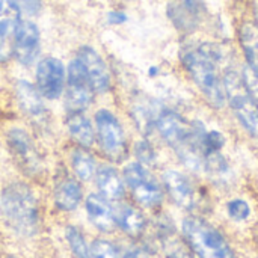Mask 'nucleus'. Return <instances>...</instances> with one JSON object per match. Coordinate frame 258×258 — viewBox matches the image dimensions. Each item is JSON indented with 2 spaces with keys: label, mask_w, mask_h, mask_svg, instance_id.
<instances>
[{
  "label": "nucleus",
  "mask_w": 258,
  "mask_h": 258,
  "mask_svg": "<svg viewBox=\"0 0 258 258\" xmlns=\"http://www.w3.org/2000/svg\"><path fill=\"white\" fill-rule=\"evenodd\" d=\"M222 59V48L210 42L190 48L183 54L184 67L190 73L197 86L206 95L207 101L215 107H221L225 101L224 83L218 74V63Z\"/></svg>",
  "instance_id": "obj_1"
},
{
  "label": "nucleus",
  "mask_w": 258,
  "mask_h": 258,
  "mask_svg": "<svg viewBox=\"0 0 258 258\" xmlns=\"http://www.w3.org/2000/svg\"><path fill=\"white\" fill-rule=\"evenodd\" d=\"M0 212L5 222L17 234L33 236L38 231V203L24 183H11L2 190Z\"/></svg>",
  "instance_id": "obj_2"
},
{
  "label": "nucleus",
  "mask_w": 258,
  "mask_h": 258,
  "mask_svg": "<svg viewBox=\"0 0 258 258\" xmlns=\"http://www.w3.org/2000/svg\"><path fill=\"white\" fill-rule=\"evenodd\" d=\"M183 233L190 249L200 258H236L221 233L201 218H186Z\"/></svg>",
  "instance_id": "obj_3"
},
{
  "label": "nucleus",
  "mask_w": 258,
  "mask_h": 258,
  "mask_svg": "<svg viewBox=\"0 0 258 258\" xmlns=\"http://www.w3.org/2000/svg\"><path fill=\"white\" fill-rule=\"evenodd\" d=\"M222 83L225 97L228 98L239 121L252 136L258 138V103L249 94L243 76L234 70H227L224 73Z\"/></svg>",
  "instance_id": "obj_4"
},
{
  "label": "nucleus",
  "mask_w": 258,
  "mask_h": 258,
  "mask_svg": "<svg viewBox=\"0 0 258 258\" xmlns=\"http://www.w3.org/2000/svg\"><path fill=\"white\" fill-rule=\"evenodd\" d=\"M124 178L138 203L145 207H154L160 204L163 198L162 189L142 163L127 165L124 169Z\"/></svg>",
  "instance_id": "obj_5"
},
{
  "label": "nucleus",
  "mask_w": 258,
  "mask_h": 258,
  "mask_svg": "<svg viewBox=\"0 0 258 258\" xmlns=\"http://www.w3.org/2000/svg\"><path fill=\"white\" fill-rule=\"evenodd\" d=\"M95 124L103 151L112 159H122L125 154V138L116 116L112 112L101 109L95 115Z\"/></svg>",
  "instance_id": "obj_6"
},
{
  "label": "nucleus",
  "mask_w": 258,
  "mask_h": 258,
  "mask_svg": "<svg viewBox=\"0 0 258 258\" xmlns=\"http://www.w3.org/2000/svg\"><path fill=\"white\" fill-rule=\"evenodd\" d=\"M67 100L73 112H83L92 103V86L79 57L71 60L67 77Z\"/></svg>",
  "instance_id": "obj_7"
},
{
  "label": "nucleus",
  "mask_w": 258,
  "mask_h": 258,
  "mask_svg": "<svg viewBox=\"0 0 258 258\" xmlns=\"http://www.w3.org/2000/svg\"><path fill=\"white\" fill-rule=\"evenodd\" d=\"M65 83V70L59 59L45 57L38 63L36 68V89L48 100H56Z\"/></svg>",
  "instance_id": "obj_8"
},
{
  "label": "nucleus",
  "mask_w": 258,
  "mask_h": 258,
  "mask_svg": "<svg viewBox=\"0 0 258 258\" xmlns=\"http://www.w3.org/2000/svg\"><path fill=\"white\" fill-rule=\"evenodd\" d=\"M39 53V30L27 20H21L14 30V56L23 63H32Z\"/></svg>",
  "instance_id": "obj_9"
},
{
  "label": "nucleus",
  "mask_w": 258,
  "mask_h": 258,
  "mask_svg": "<svg viewBox=\"0 0 258 258\" xmlns=\"http://www.w3.org/2000/svg\"><path fill=\"white\" fill-rule=\"evenodd\" d=\"M8 145L15 156L17 162L23 166V169L29 172H36L39 169V156L36 147L30 136L21 128H12L8 133Z\"/></svg>",
  "instance_id": "obj_10"
},
{
  "label": "nucleus",
  "mask_w": 258,
  "mask_h": 258,
  "mask_svg": "<svg viewBox=\"0 0 258 258\" xmlns=\"http://www.w3.org/2000/svg\"><path fill=\"white\" fill-rule=\"evenodd\" d=\"M77 57L83 63V68L88 74L92 89L100 94L106 92L110 86V74L103 57L91 47L80 48Z\"/></svg>",
  "instance_id": "obj_11"
},
{
  "label": "nucleus",
  "mask_w": 258,
  "mask_h": 258,
  "mask_svg": "<svg viewBox=\"0 0 258 258\" xmlns=\"http://www.w3.org/2000/svg\"><path fill=\"white\" fill-rule=\"evenodd\" d=\"M41 97L42 95L32 83L26 80H20L17 83V100L23 113H26L33 122L38 124H42L47 118V110Z\"/></svg>",
  "instance_id": "obj_12"
},
{
  "label": "nucleus",
  "mask_w": 258,
  "mask_h": 258,
  "mask_svg": "<svg viewBox=\"0 0 258 258\" xmlns=\"http://www.w3.org/2000/svg\"><path fill=\"white\" fill-rule=\"evenodd\" d=\"M163 181L168 194L183 209H192L195 204V192L190 181L177 171H166L163 175Z\"/></svg>",
  "instance_id": "obj_13"
},
{
  "label": "nucleus",
  "mask_w": 258,
  "mask_h": 258,
  "mask_svg": "<svg viewBox=\"0 0 258 258\" xmlns=\"http://www.w3.org/2000/svg\"><path fill=\"white\" fill-rule=\"evenodd\" d=\"M86 213L89 221L101 231H112L115 227V213L109 206L107 200L101 195H89L86 198Z\"/></svg>",
  "instance_id": "obj_14"
},
{
  "label": "nucleus",
  "mask_w": 258,
  "mask_h": 258,
  "mask_svg": "<svg viewBox=\"0 0 258 258\" xmlns=\"http://www.w3.org/2000/svg\"><path fill=\"white\" fill-rule=\"evenodd\" d=\"M82 201V189L71 177H63L57 181L54 189V203L63 212H71L79 207Z\"/></svg>",
  "instance_id": "obj_15"
},
{
  "label": "nucleus",
  "mask_w": 258,
  "mask_h": 258,
  "mask_svg": "<svg viewBox=\"0 0 258 258\" xmlns=\"http://www.w3.org/2000/svg\"><path fill=\"white\" fill-rule=\"evenodd\" d=\"M97 187L106 200H119L124 195V184L119 174L110 166H101L97 171Z\"/></svg>",
  "instance_id": "obj_16"
},
{
  "label": "nucleus",
  "mask_w": 258,
  "mask_h": 258,
  "mask_svg": "<svg viewBox=\"0 0 258 258\" xmlns=\"http://www.w3.org/2000/svg\"><path fill=\"white\" fill-rule=\"evenodd\" d=\"M67 125H68V132H70L71 138L77 144H80L82 147L92 145L94 138H95L94 136V128H92L91 121L82 112H73V110H70Z\"/></svg>",
  "instance_id": "obj_17"
},
{
  "label": "nucleus",
  "mask_w": 258,
  "mask_h": 258,
  "mask_svg": "<svg viewBox=\"0 0 258 258\" xmlns=\"http://www.w3.org/2000/svg\"><path fill=\"white\" fill-rule=\"evenodd\" d=\"M115 222L130 236H139L145 228L144 215L132 206H119L115 212Z\"/></svg>",
  "instance_id": "obj_18"
},
{
  "label": "nucleus",
  "mask_w": 258,
  "mask_h": 258,
  "mask_svg": "<svg viewBox=\"0 0 258 258\" xmlns=\"http://www.w3.org/2000/svg\"><path fill=\"white\" fill-rule=\"evenodd\" d=\"M240 41L245 50L249 68L258 76V26L254 23H245L240 30Z\"/></svg>",
  "instance_id": "obj_19"
},
{
  "label": "nucleus",
  "mask_w": 258,
  "mask_h": 258,
  "mask_svg": "<svg viewBox=\"0 0 258 258\" xmlns=\"http://www.w3.org/2000/svg\"><path fill=\"white\" fill-rule=\"evenodd\" d=\"M160 242L163 252L168 258H194L190 252V246H187L172 230L162 228L160 230Z\"/></svg>",
  "instance_id": "obj_20"
},
{
  "label": "nucleus",
  "mask_w": 258,
  "mask_h": 258,
  "mask_svg": "<svg viewBox=\"0 0 258 258\" xmlns=\"http://www.w3.org/2000/svg\"><path fill=\"white\" fill-rule=\"evenodd\" d=\"M20 8L14 0H0V36L14 33L20 23Z\"/></svg>",
  "instance_id": "obj_21"
},
{
  "label": "nucleus",
  "mask_w": 258,
  "mask_h": 258,
  "mask_svg": "<svg viewBox=\"0 0 258 258\" xmlns=\"http://www.w3.org/2000/svg\"><path fill=\"white\" fill-rule=\"evenodd\" d=\"M71 165H73V169H74L76 175L80 180H83V181L91 180L92 175L95 174V162H94V157L85 148H79V150H76L73 153Z\"/></svg>",
  "instance_id": "obj_22"
},
{
  "label": "nucleus",
  "mask_w": 258,
  "mask_h": 258,
  "mask_svg": "<svg viewBox=\"0 0 258 258\" xmlns=\"http://www.w3.org/2000/svg\"><path fill=\"white\" fill-rule=\"evenodd\" d=\"M67 240H68V245L76 257L92 258V252H91L85 237L82 236V233L77 228H74V227L67 228Z\"/></svg>",
  "instance_id": "obj_23"
},
{
  "label": "nucleus",
  "mask_w": 258,
  "mask_h": 258,
  "mask_svg": "<svg viewBox=\"0 0 258 258\" xmlns=\"http://www.w3.org/2000/svg\"><path fill=\"white\" fill-rule=\"evenodd\" d=\"M91 252L92 258H121L118 248L107 240H95Z\"/></svg>",
  "instance_id": "obj_24"
},
{
  "label": "nucleus",
  "mask_w": 258,
  "mask_h": 258,
  "mask_svg": "<svg viewBox=\"0 0 258 258\" xmlns=\"http://www.w3.org/2000/svg\"><path fill=\"white\" fill-rule=\"evenodd\" d=\"M249 206L242 200H234L228 204V213L236 221H243L249 216Z\"/></svg>",
  "instance_id": "obj_25"
},
{
  "label": "nucleus",
  "mask_w": 258,
  "mask_h": 258,
  "mask_svg": "<svg viewBox=\"0 0 258 258\" xmlns=\"http://www.w3.org/2000/svg\"><path fill=\"white\" fill-rule=\"evenodd\" d=\"M243 80H245V85H246L249 94L254 97V100L258 103V76L251 68H245Z\"/></svg>",
  "instance_id": "obj_26"
},
{
  "label": "nucleus",
  "mask_w": 258,
  "mask_h": 258,
  "mask_svg": "<svg viewBox=\"0 0 258 258\" xmlns=\"http://www.w3.org/2000/svg\"><path fill=\"white\" fill-rule=\"evenodd\" d=\"M136 154H138V159H139L142 163H153V162H154V151H153V147H151L148 142H141V144H138V147H136Z\"/></svg>",
  "instance_id": "obj_27"
},
{
  "label": "nucleus",
  "mask_w": 258,
  "mask_h": 258,
  "mask_svg": "<svg viewBox=\"0 0 258 258\" xmlns=\"http://www.w3.org/2000/svg\"><path fill=\"white\" fill-rule=\"evenodd\" d=\"M107 20H109V23H112V24H121V23H124V21L127 20V15H125L124 12L113 11V12H110V14L107 15Z\"/></svg>",
  "instance_id": "obj_28"
},
{
  "label": "nucleus",
  "mask_w": 258,
  "mask_h": 258,
  "mask_svg": "<svg viewBox=\"0 0 258 258\" xmlns=\"http://www.w3.org/2000/svg\"><path fill=\"white\" fill-rule=\"evenodd\" d=\"M121 258H148V254L141 248H133V249H128L125 254H122Z\"/></svg>",
  "instance_id": "obj_29"
},
{
  "label": "nucleus",
  "mask_w": 258,
  "mask_h": 258,
  "mask_svg": "<svg viewBox=\"0 0 258 258\" xmlns=\"http://www.w3.org/2000/svg\"><path fill=\"white\" fill-rule=\"evenodd\" d=\"M24 2H26L27 6H32V8H36L38 3H39V0H24Z\"/></svg>",
  "instance_id": "obj_30"
},
{
  "label": "nucleus",
  "mask_w": 258,
  "mask_h": 258,
  "mask_svg": "<svg viewBox=\"0 0 258 258\" xmlns=\"http://www.w3.org/2000/svg\"><path fill=\"white\" fill-rule=\"evenodd\" d=\"M156 74H157V68L156 67L150 68V76H156Z\"/></svg>",
  "instance_id": "obj_31"
},
{
  "label": "nucleus",
  "mask_w": 258,
  "mask_h": 258,
  "mask_svg": "<svg viewBox=\"0 0 258 258\" xmlns=\"http://www.w3.org/2000/svg\"><path fill=\"white\" fill-rule=\"evenodd\" d=\"M9 258H15V257H9Z\"/></svg>",
  "instance_id": "obj_32"
}]
</instances>
